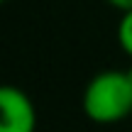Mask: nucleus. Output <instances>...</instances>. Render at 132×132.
<instances>
[{
    "instance_id": "nucleus-1",
    "label": "nucleus",
    "mask_w": 132,
    "mask_h": 132,
    "mask_svg": "<svg viewBox=\"0 0 132 132\" xmlns=\"http://www.w3.org/2000/svg\"><path fill=\"white\" fill-rule=\"evenodd\" d=\"M83 113L98 125H113L132 113V83L127 71H100L83 90Z\"/></svg>"
},
{
    "instance_id": "nucleus-2",
    "label": "nucleus",
    "mask_w": 132,
    "mask_h": 132,
    "mask_svg": "<svg viewBox=\"0 0 132 132\" xmlns=\"http://www.w3.org/2000/svg\"><path fill=\"white\" fill-rule=\"evenodd\" d=\"M37 108L24 90L15 86L0 88V132H34Z\"/></svg>"
},
{
    "instance_id": "nucleus-3",
    "label": "nucleus",
    "mask_w": 132,
    "mask_h": 132,
    "mask_svg": "<svg viewBox=\"0 0 132 132\" xmlns=\"http://www.w3.org/2000/svg\"><path fill=\"white\" fill-rule=\"evenodd\" d=\"M118 42L125 49V54L132 56V10L122 12V20L118 24Z\"/></svg>"
},
{
    "instance_id": "nucleus-4",
    "label": "nucleus",
    "mask_w": 132,
    "mask_h": 132,
    "mask_svg": "<svg viewBox=\"0 0 132 132\" xmlns=\"http://www.w3.org/2000/svg\"><path fill=\"white\" fill-rule=\"evenodd\" d=\"M108 5H113L115 10H120V12H127L132 10V0H105Z\"/></svg>"
},
{
    "instance_id": "nucleus-5",
    "label": "nucleus",
    "mask_w": 132,
    "mask_h": 132,
    "mask_svg": "<svg viewBox=\"0 0 132 132\" xmlns=\"http://www.w3.org/2000/svg\"><path fill=\"white\" fill-rule=\"evenodd\" d=\"M127 76H130V83H132V66H130V69H127Z\"/></svg>"
}]
</instances>
